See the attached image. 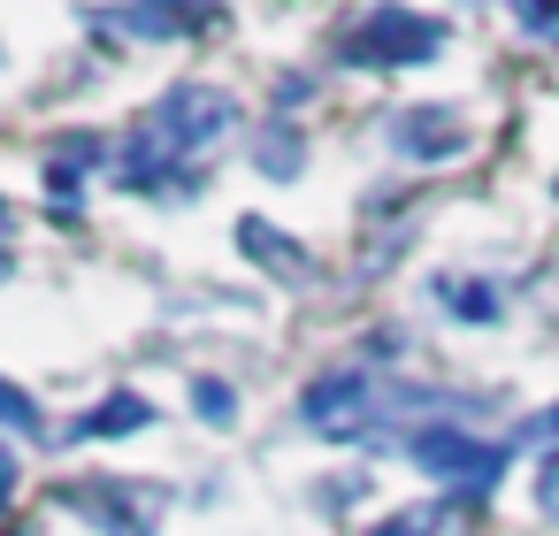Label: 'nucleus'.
I'll return each instance as SVG.
<instances>
[{"instance_id": "1", "label": "nucleus", "mask_w": 559, "mask_h": 536, "mask_svg": "<svg viewBox=\"0 0 559 536\" xmlns=\"http://www.w3.org/2000/svg\"><path fill=\"white\" fill-rule=\"evenodd\" d=\"M230 131H238V93L185 78V85H169V93L116 139V184H123V192H192L200 169H207V154H215Z\"/></svg>"}, {"instance_id": "2", "label": "nucleus", "mask_w": 559, "mask_h": 536, "mask_svg": "<svg viewBox=\"0 0 559 536\" xmlns=\"http://www.w3.org/2000/svg\"><path fill=\"white\" fill-rule=\"evenodd\" d=\"M399 452H406L429 483H444L452 498H467V505H483V498L498 490L506 460H513L506 437H475V429H452V421H421V429H406Z\"/></svg>"}, {"instance_id": "3", "label": "nucleus", "mask_w": 559, "mask_h": 536, "mask_svg": "<svg viewBox=\"0 0 559 536\" xmlns=\"http://www.w3.org/2000/svg\"><path fill=\"white\" fill-rule=\"evenodd\" d=\"M383 414H391V376H376V368H330L299 391V421L330 444H353V437L383 429Z\"/></svg>"}, {"instance_id": "4", "label": "nucleus", "mask_w": 559, "mask_h": 536, "mask_svg": "<svg viewBox=\"0 0 559 536\" xmlns=\"http://www.w3.org/2000/svg\"><path fill=\"white\" fill-rule=\"evenodd\" d=\"M429 55H444V24L421 9H399V0H376V9L345 32V62L353 70H421Z\"/></svg>"}, {"instance_id": "5", "label": "nucleus", "mask_w": 559, "mask_h": 536, "mask_svg": "<svg viewBox=\"0 0 559 536\" xmlns=\"http://www.w3.org/2000/svg\"><path fill=\"white\" fill-rule=\"evenodd\" d=\"M62 505L78 521H93L100 536H154L162 513H169V490L162 483H116V475H100V483H70Z\"/></svg>"}, {"instance_id": "6", "label": "nucleus", "mask_w": 559, "mask_h": 536, "mask_svg": "<svg viewBox=\"0 0 559 536\" xmlns=\"http://www.w3.org/2000/svg\"><path fill=\"white\" fill-rule=\"evenodd\" d=\"M223 24V0H123V9L93 16L100 39H200Z\"/></svg>"}, {"instance_id": "7", "label": "nucleus", "mask_w": 559, "mask_h": 536, "mask_svg": "<svg viewBox=\"0 0 559 536\" xmlns=\"http://www.w3.org/2000/svg\"><path fill=\"white\" fill-rule=\"evenodd\" d=\"M467 146H475V131L452 108H399L391 116V154H406V162H460Z\"/></svg>"}, {"instance_id": "8", "label": "nucleus", "mask_w": 559, "mask_h": 536, "mask_svg": "<svg viewBox=\"0 0 559 536\" xmlns=\"http://www.w3.org/2000/svg\"><path fill=\"white\" fill-rule=\"evenodd\" d=\"M85 169H116V139L70 131V139L47 154V207H55V215H78V207H85Z\"/></svg>"}, {"instance_id": "9", "label": "nucleus", "mask_w": 559, "mask_h": 536, "mask_svg": "<svg viewBox=\"0 0 559 536\" xmlns=\"http://www.w3.org/2000/svg\"><path fill=\"white\" fill-rule=\"evenodd\" d=\"M131 429H154V398L146 391H108L78 421H62L55 444H108V437H131Z\"/></svg>"}, {"instance_id": "10", "label": "nucleus", "mask_w": 559, "mask_h": 536, "mask_svg": "<svg viewBox=\"0 0 559 536\" xmlns=\"http://www.w3.org/2000/svg\"><path fill=\"white\" fill-rule=\"evenodd\" d=\"M238 253H253L269 276H284V284H307L314 269H307V246L299 238H284L276 223H261V215H238Z\"/></svg>"}, {"instance_id": "11", "label": "nucleus", "mask_w": 559, "mask_h": 536, "mask_svg": "<svg viewBox=\"0 0 559 536\" xmlns=\"http://www.w3.org/2000/svg\"><path fill=\"white\" fill-rule=\"evenodd\" d=\"M429 291H437V307H444L452 322H498V307H506L498 284H483V276H437Z\"/></svg>"}, {"instance_id": "12", "label": "nucleus", "mask_w": 559, "mask_h": 536, "mask_svg": "<svg viewBox=\"0 0 559 536\" xmlns=\"http://www.w3.org/2000/svg\"><path fill=\"white\" fill-rule=\"evenodd\" d=\"M253 169H261V177H299V169H307V139H299L292 123H261V139H253Z\"/></svg>"}, {"instance_id": "13", "label": "nucleus", "mask_w": 559, "mask_h": 536, "mask_svg": "<svg viewBox=\"0 0 559 536\" xmlns=\"http://www.w3.org/2000/svg\"><path fill=\"white\" fill-rule=\"evenodd\" d=\"M0 437H39V444H55V437H47L39 398H32L24 383H9V376H0Z\"/></svg>"}, {"instance_id": "14", "label": "nucleus", "mask_w": 559, "mask_h": 536, "mask_svg": "<svg viewBox=\"0 0 559 536\" xmlns=\"http://www.w3.org/2000/svg\"><path fill=\"white\" fill-rule=\"evenodd\" d=\"M506 16H513L536 47H551V55H559V0H506Z\"/></svg>"}, {"instance_id": "15", "label": "nucleus", "mask_w": 559, "mask_h": 536, "mask_svg": "<svg viewBox=\"0 0 559 536\" xmlns=\"http://www.w3.org/2000/svg\"><path fill=\"white\" fill-rule=\"evenodd\" d=\"M192 414L223 429V421H238V391H230L223 376H192Z\"/></svg>"}, {"instance_id": "16", "label": "nucleus", "mask_w": 559, "mask_h": 536, "mask_svg": "<svg viewBox=\"0 0 559 536\" xmlns=\"http://www.w3.org/2000/svg\"><path fill=\"white\" fill-rule=\"evenodd\" d=\"M444 528V505H399V513H383L368 536H437Z\"/></svg>"}, {"instance_id": "17", "label": "nucleus", "mask_w": 559, "mask_h": 536, "mask_svg": "<svg viewBox=\"0 0 559 536\" xmlns=\"http://www.w3.org/2000/svg\"><path fill=\"white\" fill-rule=\"evenodd\" d=\"M536 513H544V521H559V452H544V460H536Z\"/></svg>"}, {"instance_id": "18", "label": "nucleus", "mask_w": 559, "mask_h": 536, "mask_svg": "<svg viewBox=\"0 0 559 536\" xmlns=\"http://www.w3.org/2000/svg\"><path fill=\"white\" fill-rule=\"evenodd\" d=\"M521 437H528V444H544V452H559V406H544L536 421H521Z\"/></svg>"}, {"instance_id": "19", "label": "nucleus", "mask_w": 559, "mask_h": 536, "mask_svg": "<svg viewBox=\"0 0 559 536\" xmlns=\"http://www.w3.org/2000/svg\"><path fill=\"white\" fill-rule=\"evenodd\" d=\"M16 483H24V467H16V452L0 444V513H9V498H16Z\"/></svg>"}, {"instance_id": "20", "label": "nucleus", "mask_w": 559, "mask_h": 536, "mask_svg": "<svg viewBox=\"0 0 559 536\" xmlns=\"http://www.w3.org/2000/svg\"><path fill=\"white\" fill-rule=\"evenodd\" d=\"M0 230H9V200H0Z\"/></svg>"}, {"instance_id": "21", "label": "nucleus", "mask_w": 559, "mask_h": 536, "mask_svg": "<svg viewBox=\"0 0 559 536\" xmlns=\"http://www.w3.org/2000/svg\"><path fill=\"white\" fill-rule=\"evenodd\" d=\"M0 276H9V261H0Z\"/></svg>"}]
</instances>
